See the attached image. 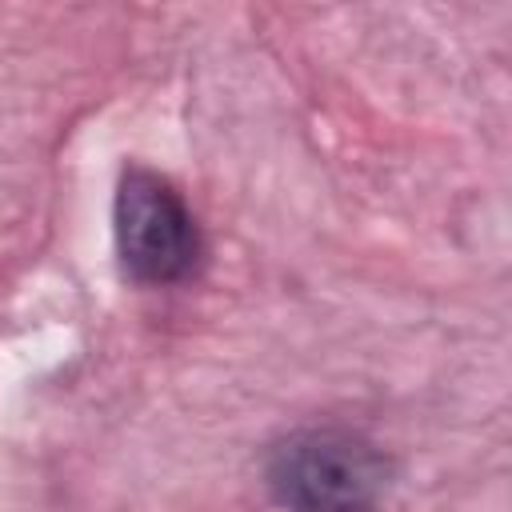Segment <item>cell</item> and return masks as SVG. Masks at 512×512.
I'll return each instance as SVG.
<instances>
[{
  "label": "cell",
  "mask_w": 512,
  "mask_h": 512,
  "mask_svg": "<svg viewBox=\"0 0 512 512\" xmlns=\"http://www.w3.org/2000/svg\"><path fill=\"white\" fill-rule=\"evenodd\" d=\"M268 484L292 512H364L384 488V460L352 432H300L276 448Z\"/></svg>",
  "instance_id": "6da1fadb"
},
{
  "label": "cell",
  "mask_w": 512,
  "mask_h": 512,
  "mask_svg": "<svg viewBox=\"0 0 512 512\" xmlns=\"http://www.w3.org/2000/svg\"><path fill=\"white\" fill-rule=\"evenodd\" d=\"M116 244L124 268L144 284H168L196 264V224L180 192L148 172L128 168L116 192Z\"/></svg>",
  "instance_id": "7a4b0ae2"
}]
</instances>
